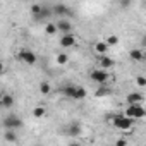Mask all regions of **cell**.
<instances>
[{
    "mask_svg": "<svg viewBox=\"0 0 146 146\" xmlns=\"http://www.w3.org/2000/svg\"><path fill=\"white\" fill-rule=\"evenodd\" d=\"M115 144H117V146H125V144H127V139H124V137H122V139H117Z\"/></svg>",
    "mask_w": 146,
    "mask_h": 146,
    "instance_id": "cell-28",
    "label": "cell"
},
{
    "mask_svg": "<svg viewBox=\"0 0 146 146\" xmlns=\"http://www.w3.org/2000/svg\"><path fill=\"white\" fill-rule=\"evenodd\" d=\"M132 124H134V119H131V117H127L125 113H120V115H113L112 117V125L115 127V129H119V131H129V129H132Z\"/></svg>",
    "mask_w": 146,
    "mask_h": 146,
    "instance_id": "cell-1",
    "label": "cell"
},
{
    "mask_svg": "<svg viewBox=\"0 0 146 146\" xmlns=\"http://www.w3.org/2000/svg\"><path fill=\"white\" fill-rule=\"evenodd\" d=\"M52 16H53V9L43 7V9H41V12H40L38 16H35V17H33V21H36V23H46Z\"/></svg>",
    "mask_w": 146,
    "mask_h": 146,
    "instance_id": "cell-8",
    "label": "cell"
},
{
    "mask_svg": "<svg viewBox=\"0 0 146 146\" xmlns=\"http://www.w3.org/2000/svg\"><path fill=\"white\" fill-rule=\"evenodd\" d=\"M45 113H46V110H45V107H41V105H38V107L33 108V117H35V119H43Z\"/></svg>",
    "mask_w": 146,
    "mask_h": 146,
    "instance_id": "cell-18",
    "label": "cell"
},
{
    "mask_svg": "<svg viewBox=\"0 0 146 146\" xmlns=\"http://www.w3.org/2000/svg\"><path fill=\"white\" fill-rule=\"evenodd\" d=\"M84 98H86V90L84 88H76L74 100H84Z\"/></svg>",
    "mask_w": 146,
    "mask_h": 146,
    "instance_id": "cell-22",
    "label": "cell"
},
{
    "mask_svg": "<svg viewBox=\"0 0 146 146\" xmlns=\"http://www.w3.org/2000/svg\"><path fill=\"white\" fill-rule=\"evenodd\" d=\"M124 113H125L127 117H131V119H143V117L146 115V107H143L141 103L129 105V107L124 110Z\"/></svg>",
    "mask_w": 146,
    "mask_h": 146,
    "instance_id": "cell-2",
    "label": "cell"
},
{
    "mask_svg": "<svg viewBox=\"0 0 146 146\" xmlns=\"http://www.w3.org/2000/svg\"><path fill=\"white\" fill-rule=\"evenodd\" d=\"M17 58H19L23 64H28V65H35L36 60H38L36 53H35L33 50H29V48H21L19 53H17Z\"/></svg>",
    "mask_w": 146,
    "mask_h": 146,
    "instance_id": "cell-3",
    "label": "cell"
},
{
    "mask_svg": "<svg viewBox=\"0 0 146 146\" xmlns=\"http://www.w3.org/2000/svg\"><path fill=\"white\" fill-rule=\"evenodd\" d=\"M129 58H131L132 62H141V60L144 58V53H143V50L131 48V50H129Z\"/></svg>",
    "mask_w": 146,
    "mask_h": 146,
    "instance_id": "cell-13",
    "label": "cell"
},
{
    "mask_svg": "<svg viewBox=\"0 0 146 146\" xmlns=\"http://www.w3.org/2000/svg\"><path fill=\"white\" fill-rule=\"evenodd\" d=\"M125 102H127V105L141 103V102H143V95H141V93H137V91H132V93H129V95L125 96Z\"/></svg>",
    "mask_w": 146,
    "mask_h": 146,
    "instance_id": "cell-11",
    "label": "cell"
},
{
    "mask_svg": "<svg viewBox=\"0 0 146 146\" xmlns=\"http://www.w3.org/2000/svg\"><path fill=\"white\" fill-rule=\"evenodd\" d=\"M113 64H115V62H113V58H112V57H108L107 53H105V55H102V58H100V67H102V69H107V70H108V69H112V67H113Z\"/></svg>",
    "mask_w": 146,
    "mask_h": 146,
    "instance_id": "cell-14",
    "label": "cell"
},
{
    "mask_svg": "<svg viewBox=\"0 0 146 146\" xmlns=\"http://www.w3.org/2000/svg\"><path fill=\"white\" fill-rule=\"evenodd\" d=\"M105 41H107L110 46H115V45L119 43V38H117L115 35H110V36H107V40H105Z\"/></svg>",
    "mask_w": 146,
    "mask_h": 146,
    "instance_id": "cell-25",
    "label": "cell"
},
{
    "mask_svg": "<svg viewBox=\"0 0 146 146\" xmlns=\"http://www.w3.org/2000/svg\"><path fill=\"white\" fill-rule=\"evenodd\" d=\"M45 33H46L48 36H55L57 33H60L57 23H45Z\"/></svg>",
    "mask_w": 146,
    "mask_h": 146,
    "instance_id": "cell-17",
    "label": "cell"
},
{
    "mask_svg": "<svg viewBox=\"0 0 146 146\" xmlns=\"http://www.w3.org/2000/svg\"><path fill=\"white\" fill-rule=\"evenodd\" d=\"M110 93V88H107V86H102V88H98L96 91H95V95L100 98V96H107Z\"/></svg>",
    "mask_w": 146,
    "mask_h": 146,
    "instance_id": "cell-23",
    "label": "cell"
},
{
    "mask_svg": "<svg viewBox=\"0 0 146 146\" xmlns=\"http://www.w3.org/2000/svg\"><path fill=\"white\" fill-rule=\"evenodd\" d=\"M41 9H43L41 5H38V4H35V5H33V7L29 9V12H31V17H35V16H38V14L41 12Z\"/></svg>",
    "mask_w": 146,
    "mask_h": 146,
    "instance_id": "cell-24",
    "label": "cell"
},
{
    "mask_svg": "<svg viewBox=\"0 0 146 146\" xmlns=\"http://www.w3.org/2000/svg\"><path fill=\"white\" fill-rule=\"evenodd\" d=\"M119 4L122 9H129L131 7V0H119Z\"/></svg>",
    "mask_w": 146,
    "mask_h": 146,
    "instance_id": "cell-27",
    "label": "cell"
},
{
    "mask_svg": "<svg viewBox=\"0 0 146 146\" xmlns=\"http://www.w3.org/2000/svg\"><path fill=\"white\" fill-rule=\"evenodd\" d=\"M4 141L5 143H19V139H17V134H16V131H12V129H5V132H4Z\"/></svg>",
    "mask_w": 146,
    "mask_h": 146,
    "instance_id": "cell-15",
    "label": "cell"
},
{
    "mask_svg": "<svg viewBox=\"0 0 146 146\" xmlns=\"http://www.w3.org/2000/svg\"><path fill=\"white\" fill-rule=\"evenodd\" d=\"M57 26H58V31L64 35V33H72V23L69 19H60L57 21Z\"/></svg>",
    "mask_w": 146,
    "mask_h": 146,
    "instance_id": "cell-10",
    "label": "cell"
},
{
    "mask_svg": "<svg viewBox=\"0 0 146 146\" xmlns=\"http://www.w3.org/2000/svg\"><path fill=\"white\" fill-rule=\"evenodd\" d=\"M40 91H41V95H50L52 93V86L46 81H41L40 83Z\"/></svg>",
    "mask_w": 146,
    "mask_h": 146,
    "instance_id": "cell-20",
    "label": "cell"
},
{
    "mask_svg": "<svg viewBox=\"0 0 146 146\" xmlns=\"http://www.w3.org/2000/svg\"><path fill=\"white\" fill-rule=\"evenodd\" d=\"M141 43H143V46L146 48V35H143V40H141Z\"/></svg>",
    "mask_w": 146,
    "mask_h": 146,
    "instance_id": "cell-29",
    "label": "cell"
},
{
    "mask_svg": "<svg viewBox=\"0 0 146 146\" xmlns=\"http://www.w3.org/2000/svg\"><path fill=\"white\" fill-rule=\"evenodd\" d=\"M24 2H29V0H24Z\"/></svg>",
    "mask_w": 146,
    "mask_h": 146,
    "instance_id": "cell-30",
    "label": "cell"
},
{
    "mask_svg": "<svg viewBox=\"0 0 146 146\" xmlns=\"http://www.w3.org/2000/svg\"><path fill=\"white\" fill-rule=\"evenodd\" d=\"M0 105H2L4 108H12L14 107V96L9 95V93H4L2 98H0Z\"/></svg>",
    "mask_w": 146,
    "mask_h": 146,
    "instance_id": "cell-12",
    "label": "cell"
},
{
    "mask_svg": "<svg viewBox=\"0 0 146 146\" xmlns=\"http://www.w3.org/2000/svg\"><path fill=\"white\" fill-rule=\"evenodd\" d=\"M67 62H69V55L67 53H58L57 55V64L58 65H65Z\"/></svg>",
    "mask_w": 146,
    "mask_h": 146,
    "instance_id": "cell-21",
    "label": "cell"
},
{
    "mask_svg": "<svg viewBox=\"0 0 146 146\" xmlns=\"http://www.w3.org/2000/svg\"><path fill=\"white\" fill-rule=\"evenodd\" d=\"M52 9H53V16H58V17H69V16H72L70 9L67 5H64V4H57Z\"/></svg>",
    "mask_w": 146,
    "mask_h": 146,
    "instance_id": "cell-7",
    "label": "cell"
},
{
    "mask_svg": "<svg viewBox=\"0 0 146 146\" xmlns=\"http://www.w3.org/2000/svg\"><path fill=\"white\" fill-rule=\"evenodd\" d=\"M58 43H60V46H62V48L69 50V48H72V46L76 45V36L72 35V33H64V35L60 36Z\"/></svg>",
    "mask_w": 146,
    "mask_h": 146,
    "instance_id": "cell-6",
    "label": "cell"
},
{
    "mask_svg": "<svg viewBox=\"0 0 146 146\" xmlns=\"http://www.w3.org/2000/svg\"><path fill=\"white\" fill-rule=\"evenodd\" d=\"M108 50H110V45H108L107 41H96V43H95V52H96V53L105 55Z\"/></svg>",
    "mask_w": 146,
    "mask_h": 146,
    "instance_id": "cell-16",
    "label": "cell"
},
{
    "mask_svg": "<svg viewBox=\"0 0 146 146\" xmlns=\"http://www.w3.org/2000/svg\"><path fill=\"white\" fill-rule=\"evenodd\" d=\"M90 78H91V81H95V83H98V84H105L108 79H110V74H108V70L107 69H95V70H91L90 72Z\"/></svg>",
    "mask_w": 146,
    "mask_h": 146,
    "instance_id": "cell-5",
    "label": "cell"
},
{
    "mask_svg": "<svg viewBox=\"0 0 146 146\" xmlns=\"http://www.w3.org/2000/svg\"><path fill=\"white\" fill-rule=\"evenodd\" d=\"M62 93H64L65 96H69V98L74 100V95H76V86H65V88L62 90Z\"/></svg>",
    "mask_w": 146,
    "mask_h": 146,
    "instance_id": "cell-19",
    "label": "cell"
},
{
    "mask_svg": "<svg viewBox=\"0 0 146 146\" xmlns=\"http://www.w3.org/2000/svg\"><path fill=\"white\" fill-rule=\"evenodd\" d=\"M4 129H12V131H17V129H21L23 127V119L19 117V115H16V113H12V115H7L5 119H4Z\"/></svg>",
    "mask_w": 146,
    "mask_h": 146,
    "instance_id": "cell-4",
    "label": "cell"
},
{
    "mask_svg": "<svg viewBox=\"0 0 146 146\" xmlns=\"http://www.w3.org/2000/svg\"><path fill=\"white\" fill-rule=\"evenodd\" d=\"M81 132H83V127H81L79 122H70V124L67 125V134H69L70 137H78Z\"/></svg>",
    "mask_w": 146,
    "mask_h": 146,
    "instance_id": "cell-9",
    "label": "cell"
},
{
    "mask_svg": "<svg viewBox=\"0 0 146 146\" xmlns=\"http://www.w3.org/2000/svg\"><path fill=\"white\" fill-rule=\"evenodd\" d=\"M136 84L141 86V88H144V86H146V78H144V76H137V78H136Z\"/></svg>",
    "mask_w": 146,
    "mask_h": 146,
    "instance_id": "cell-26",
    "label": "cell"
}]
</instances>
